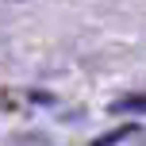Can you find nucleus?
Instances as JSON below:
<instances>
[{
    "mask_svg": "<svg viewBox=\"0 0 146 146\" xmlns=\"http://www.w3.org/2000/svg\"><path fill=\"white\" fill-rule=\"evenodd\" d=\"M115 111H146V96H127L115 104Z\"/></svg>",
    "mask_w": 146,
    "mask_h": 146,
    "instance_id": "obj_1",
    "label": "nucleus"
}]
</instances>
